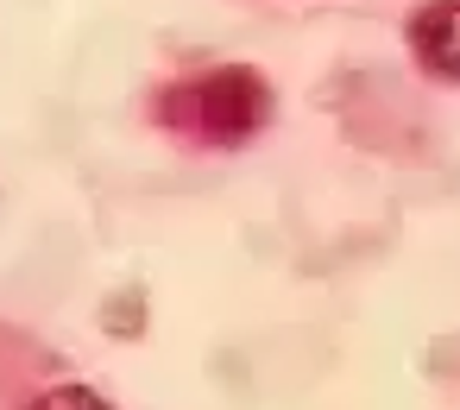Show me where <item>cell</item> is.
<instances>
[{
    "instance_id": "6da1fadb",
    "label": "cell",
    "mask_w": 460,
    "mask_h": 410,
    "mask_svg": "<svg viewBox=\"0 0 460 410\" xmlns=\"http://www.w3.org/2000/svg\"><path fill=\"white\" fill-rule=\"evenodd\" d=\"M152 120L190 146H246L265 120H271V89L259 70L246 64H221V70H196L183 83H171L152 102Z\"/></svg>"
},
{
    "instance_id": "7a4b0ae2",
    "label": "cell",
    "mask_w": 460,
    "mask_h": 410,
    "mask_svg": "<svg viewBox=\"0 0 460 410\" xmlns=\"http://www.w3.org/2000/svg\"><path fill=\"white\" fill-rule=\"evenodd\" d=\"M410 51L429 76L460 83V0H429L422 13H410Z\"/></svg>"
},
{
    "instance_id": "3957f363",
    "label": "cell",
    "mask_w": 460,
    "mask_h": 410,
    "mask_svg": "<svg viewBox=\"0 0 460 410\" xmlns=\"http://www.w3.org/2000/svg\"><path fill=\"white\" fill-rule=\"evenodd\" d=\"M26 410H114L102 391H89V385H51V391H39Z\"/></svg>"
}]
</instances>
